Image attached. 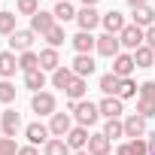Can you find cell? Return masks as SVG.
<instances>
[{"instance_id":"cell-1","label":"cell","mask_w":155,"mask_h":155,"mask_svg":"<svg viewBox=\"0 0 155 155\" xmlns=\"http://www.w3.org/2000/svg\"><path fill=\"white\" fill-rule=\"evenodd\" d=\"M70 110L76 113V122H79L82 128L94 125V122H97V116H101L97 104H91V101H79V104H70Z\"/></svg>"},{"instance_id":"cell-2","label":"cell","mask_w":155,"mask_h":155,"mask_svg":"<svg viewBox=\"0 0 155 155\" xmlns=\"http://www.w3.org/2000/svg\"><path fill=\"white\" fill-rule=\"evenodd\" d=\"M119 40H122V46H128V49H140L143 43H146V31L143 28H137V25H128L122 34H119Z\"/></svg>"},{"instance_id":"cell-3","label":"cell","mask_w":155,"mask_h":155,"mask_svg":"<svg viewBox=\"0 0 155 155\" xmlns=\"http://www.w3.org/2000/svg\"><path fill=\"white\" fill-rule=\"evenodd\" d=\"M31 110H34L37 116H55V97H52L49 91H37V94L31 97Z\"/></svg>"},{"instance_id":"cell-4","label":"cell","mask_w":155,"mask_h":155,"mask_svg":"<svg viewBox=\"0 0 155 155\" xmlns=\"http://www.w3.org/2000/svg\"><path fill=\"white\" fill-rule=\"evenodd\" d=\"M119 49H122V40H119L116 34H104V37H97V52H101L104 58H116Z\"/></svg>"},{"instance_id":"cell-5","label":"cell","mask_w":155,"mask_h":155,"mask_svg":"<svg viewBox=\"0 0 155 155\" xmlns=\"http://www.w3.org/2000/svg\"><path fill=\"white\" fill-rule=\"evenodd\" d=\"M137 64H134V55H116L113 58V73L119 76V79H128V76H131V70H134Z\"/></svg>"},{"instance_id":"cell-6","label":"cell","mask_w":155,"mask_h":155,"mask_svg":"<svg viewBox=\"0 0 155 155\" xmlns=\"http://www.w3.org/2000/svg\"><path fill=\"white\" fill-rule=\"evenodd\" d=\"M52 28H55V12H37V15L31 18V31H34V34H43V37H46Z\"/></svg>"},{"instance_id":"cell-7","label":"cell","mask_w":155,"mask_h":155,"mask_svg":"<svg viewBox=\"0 0 155 155\" xmlns=\"http://www.w3.org/2000/svg\"><path fill=\"white\" fill-rule=\"evenodd\" d=\"M125 137H131V140H137V137H146V119L143 116H128L125 119Z\"/></svg>"},{"instance_id":"cell-8","label":"cell","mask_w":155,"mask_h":155,"mask_svg":"<svg viewBox=\"0 0 155 155\" xmlns=\"http://www.w3.org/2000/svg\"><path fill=\"white\" fill-rule=\"evenodd\" d=\"M76 21H79V28H82V31H88V34H91V28H97V25H101V15H97V9H94V6H82V12H76Z\"/></svg>"},{"instance_id":"cell-9","label":"cell","mask_w":155,"mask_h":155,"mask_svg":"<svg viewBox=\"0 0 155 155\" xmlns=\"http://www.w3.org/2000/svg\"><path fill=\"white\" fill-rule=\"evenodd\" d=\"M101 21H104L107 34H116V37L128 28V25H125V15H122V12H116V9H113V12H107V15H101Z\"/></svg>"},{"instance_id":"cell-10","label":"cell","mask_w":155,"mask_h":155,"mask_svg":"<svg viewBox=\"0 0 155 155\" xmlns=\"http://www.w3.org/2000/svg\"><path fill=\"white\" fill-rule=\"evenodd\" d=\"M49 131H52L55 137H61V140H64V137L73 131V125H70V116H67V113H55V116H52V125H49Z\"/></svg>"},{"instance_id":"cell-11","label":"cell","mask_w":155,"mask_h":155,"mask_svg":"<svg viewBox=\"0 0 155 155\" xmlns=\"http://www.w3.org/2000/svg\"><path fill=\"white\" fill-rule=\"evenodd\" d=\"M70 43H73V49L79 52V55H88L91 49H97V40H94L88 31H79V34H76V37L70 40Z\"/></svg>"},{"instance_id":"cell-12","label":"cell","mask_w":155,"mask_h":155,"mask_svg":"<svg viewBox=\"0 0 155 155\" xmlns=\"http://www.w3.org/2000/svg\"><path fill=\"white\" fill-rule=\"evenodd\" d=\"M21 128V119L15 110H6L3 119H0V131H3V137H15V131Z\"/></svg>"},{"instance_id":"cell-13","label":"cell","mask_w":155,"mask_h":155,"mask_svg":"<svg viewBox=\"0 0 155 155\" xmlns=\"http://www.w3.org/2000/svg\"><path fill=\"white\" fill-rule=\"evenodd\" d=\"M25 134H28V140H31V146H37V143H49V128L46 125H40V122H34V125H28L25 128Z\"/></svg>"},{"instance_id":"cell-14","label":"cell","mask_w":155,"mask_h":155,"mask_svg":"<svg viewBox=\"0 0 155 155\" xmlns=\"http://www.w3.org/2000/svg\"><path fill=\"white\" fill-rule=\"evenodd\" d=\"M88 155H110V137L107 134H91L88 137Z\"/></svg>"},{"instance_id":"cell-15","label":"cell","mask_w":155,"mask_h":155,"mask_svg":"<svg viewBox=\"0 0 155 155\" xmlns=\"http://www.w3.org/2000/svg\"><path fill=\"white\" fill-rule=\"evenodd\" d=\"M70 70H73L76 76H82V79H85V76L94 73V58H91V55H76V61H73Z\"/></svg>"},{"instance_id":"cell-16","label":"cell","mask_w":155,"mask_h":155,"mask_svg":"<svg viewBox=\"0 0 155 155\" xmlns=\"http://www.w3.org/2000/svg\"><path fill=\"white\" fill-rule=\"evenodd\" d=\"M134 25L149 31V28L155 25V9H152V6H137V9H134Z\"/></svg>"},{"instance_id":"cell-17","label":"cell","mask_w":155,"mask_h":155,"mask_svg":"<svg viewBox=\"0 0 155 155\" xmlns=\"http://www.w3.org/2000/svg\"><path fill=\"white\" fill-rule=\"evenodd\" d=\"M31 43H34V31H15L9 37V46L18 52H31Z\"/></svg>"},{"instance_id":"cell-18","label":"cell","mask_w":155,"mask_h":155,"mask_svg":"<svg viewBox=\"0 0 155 155\" xmlns=\"http://www.w3.org/2000/svg\"><path fill=\"white\" fill-rule=\"evenodd\" d=\"M85 91H88V85H85V79H82V76H73V82L67 85V97H70V104H79Z\"/></svg>"},{"instance_id":"cell-19","label":"cell","mask_w":155,"mask_h":155,"mask_svg":"<svg viewBox=\"0 0 155 155\" xmlns=\"http://www.w3.org/2000/svg\"><path fill=\"white\" fill-rule=\"evenodd\" d=\"M97 110H101L107 119H119V116H122V101H119V97H104V101L97 104Z\"/></svg>"},{"instance_id":"cell-20","label":"cell","mask_w":155,"mask_h":155,"mask_svg":"<svg viewBox=\"0 0 155 155\" xmlns=\"http://www.w3.org/2000/svg\"><path fill=\"white\" fill-rule=\"evenodd\" d=\"M15 70H18L15 55H12V52H0V76H3V79H9Z\"/></svg>"},{"instance_id":"cell-21","label":"cell","mask_w":155,"mask_h":155,"mask_svg":"<svg viewBox=\"0 0 155 155\" xmlns=\"http://www.w3.org/2000/svg\"><path fill=\"white\" fill-rule=\"evenodd\" d=\"M67 146L70 149H82V146H88V131L79 125V128H73L70 134H67Z\"/></svg>"},{"instance_id":"cell-22","label":"cell","mask_w":155,"mask_h":155,"mask_svg":"<svg viewBox=\"0 0 155 155\" xmlns=\"http://www.w3.org/2000/svg\"><path fill=\"white\" fill-rule=\"evenodd\" d=\"M58 67H61L58 52H55V49H43V52H40V70H52V73H55Z\"/></svg>"},{"instance_id":"cell-23","label":"cell","mask_w":155,"mask_h":155,"mask_svg":"<svg viewBox=\"0 0 155 155\" xmlns=\"http://www.w3.org/2000/svg\"><path fill=\"white\" fill-rule=\"evenodd\" d=\"M73 76H76V73H73L70 67H58V70L52 73V82H55V88H64V91H67V85L73 82Z\"/></svg>"},{"instance_id":"cell-24","label":"cell","mask_w":155,"mask_h":155,"mask_svg":"<svg viewBox=\"0 0 155 155\" xmlns=\"http://www.w3.org/2000/svg\"><path fill=\"white\" fill-rule=\"evenodd\" d=\"M134 64H137V67H155V52H152L149 46H140V49L134 52Z\"/></svg>"},{"instance_id":"cell-25","label":"cell","mask_w":155,"mask_h":155,"mask_svg":"<svg viewBox=\"0 0 155 155\" xmlns=\"http://www.w3.org/2000/svg\"><path fill=\"white\" fill-rule=\"evenodd\" d=\"M25 85H28L31 91H40V88L46 85V73H43V70H31V73H25Z\"/></svg>"},{"instance_id":"cell-26","label":"cell","mask_w":155,"mask_h":155,"mask_svg":"<svg viewBox=\"0 0 155 155\" xmlns=\"http://www.w3.org/2000/svg\"><path fill=\"white\" fill-rule=\"evenodd\" d=\"M116 88H119V76L116 73H104L101 76V91L107 97H116Z\"/></svg>"},{"instance_id":"cell-27","label":"cell","mask_w":155,"mask_h":155,"mask_svg":"<svg viewBox=\"0 0 155 155\" xmlns=\"http://www.w3.org/2000/svg\"><path fill=\"white\" fill-rule=\"evenodd\" d=\"M18 70H25V73L40 70V55H34V52H21V58H18Z\"/></svg>"},{"instance_id":"cell-28","label":"cell","mask_w":155,"mask_h":155,"mask_svg":"<svg viewBox=\"0 0 155 155\" xmlns=\"http://www.w3.org/2000/svg\"><path fill=\"white\" fill-rule=\"evenodd\" d=\"M46 155H70V146H67V140H61V137L49 140V143H46Z\"/></svg>"},{"instance_id":"cell-29","label":"cell","mask_w":155,"mask_h":155,"mask_svg":"<svg viewBox=\"0 0 155 155\" xmlns=\"http://www.w3.org/2000/svg\"><path fill=\"white\" fill-rule=\"evenodd\" d=\"M52 12H55L58 21H70V18H76V9H73L70 3H64V0H58V6H55Z\"/></svg>"},{"instance_id":"cell-30","label":"cell","mask_w":155,"mask_h":155,"mask_svg":"<svg viewBox=\"0 0 155 155\" xmlns=\"http://www.w3.org/2000/svg\"><path fill=\"white\" fill-rule=\"evenodd\" d=\"M64 40H67V37H64V28H61V25H55V28L46 34V43H49V49H58V46H64Z\"/></svg>"},{"instance_id":"cell-31","label":"cell","mask_w":155,"mask_h":155,"mask_svg":"<svg viewBox=\"0 0 155 155\" xmlns=\"http://www.w3.org/2000/svg\"><path fill=\"white\" fill-rule=\"evenodd\" d=\"M137 94V85L131 82V79H119V88H116V97L119 101H128V97H134Z\"/></svg>"},{"instance_id":"cell-32","label":"cell","mask_w":155,"mask_h":155,"mask_svg":"<svg viewBox=\"0 0 155 155\" xmlns=\"http://www.w3.org/2000/svg\"><path fill=\"white\" fill-rule=\"evenodd\" d=\"M104 134H107L110 140H119V137H125V122H119V119H110V122H107V128H104Z\"/></svg>"},{"instance_id":"cell-33","label":"cell","mask_w":155,"mask_h":155,"mask_svg":"<svg viewBox=\"0 0 155 155\" xmlns=\"http://www.w3.org/2000/svg\"><path fill=\"white\" fill-rule=\"evenodd\" d=\"M0 34H15V12H0Z\"/></svg>"},{"instance_id":"cell-34","label":"cell","mask_w":155,"mask_h":155,"mask_svg":"<svg viewBox=\"0 0 155 155\" xmlns=\"http://www.w3.org/2000/svg\"><path fill=\"white\" fill-rule=\"evenodd\" d=\"M137 116H143V119H152V116H155V101H149V97H140V104H137Z\"/></svg>"},{"instance_id":"cell-35","label":"cell","mask_w":155,"mask_h":155,"mask_svg":"<svg viewBox=\"0 0 155 155\" xmlns=\"http://www.w3.org/2000/svg\"><path fill=\"white\" fill-rule=\"evenodd\" d=\"M12 101H15V85L3 79L0 82V104H12Z\"/></svg>"},{"instance_id":"cell-36","label":"cell","mask_w":155,"mask_h":155,"mask_svg":"<svg viewBox=\"0 0 155 155\" xmlns=\"http://www.w3.org/2000/svg\"><path fill=\"white\" fill-rule=\"evenodd\" d=\"M0 155H18V146L12 137H0Z\"/></svg>"},{"instance_id":"cell-37","label":"cell","mask_w":155,"mask_h":155,"mask_svg":"<svg viewBox=\"0 0 155 155\" xmlns=\"http://www.w3.org/2000/svg\"><path fill=\"white\" fill-rule=\"evenodd\" d=\"M18 12H21V15H31V18H34V15L40 12V9H37V0H18Z\"/></svg>"},{"instance_id":"cell-38","label":"cell","mask_w":155,"mask_h":155,"mask_svg":"<svg viewBox=\"0 0 155 155\" xmlns=\"http://www.w3.org/2000/svg\"><path fill=\"white\" fill-rule=\"evenodd\" d=\"M140 97L155 101V82H143V85H140Z\"/></svg>"},{"instance_id":"cell-39","label":"cell","mask_w":155,"mask_h":155,"mask_svg":"<svg viewBox=\"0 0 155 155\" xmlns=\"http://www.w3.org/2000/svg\"><path fill=\"white\" fill-rule=\"evenodd\" d=\"M116 155H137V149H134V143H122Z\"/></svg>"},{"instance_id":"cell-40","label":"cell","mask_w":155,"mask_h":155,"mask_svg":"<svg viewBox=\"0 0 155 155\" xmlns=\"http://www.w3.org/2000/svg\"><path fill=\"white\" fill-rule=\"evenodd\" d=\"M146 46H149V49L155 52V25H152V28L146 31Z\"/></svg>"},{"instance_id":"cell-41","label":"cell","mask_w":155,"mask_h":155,"mask_svg":"<svg viewBox=\"0 0 155 155\" xmlns=\"http://www.w3.org/2000/svg\"><path fill=\"white\" fill-rule=\"evenodd\" d=\"M18 155H40L34 146H25V149H18Z\"/></svg>"},{"instance_id":"cell-42","label":"cell","mask_w":155,"mask_h":155,"mask_svg":"<svg viewBox=\"0 0 155 155\" xmlns=\"http://www.w3.org/2000/svg\"><path fill=\"white\" fill-rule=\"evenodd\" d=\"M149 155H155V134H149Z\"/></svg>"},{"instance_id":"cell-43","label":"cell","mask_w":155,"mask_h":155,"mask_svg":"<svg viewBox=\"0 0 155 155\" xmlns=\"http://www.w3.org/2000/svg\"><path fill=\"white\" fill-rule=\"evenodd\" d=\"M128 3H131L134 9H137V6H149V3H146V0H128Z\"/></svg>"},{"instance_id":"cell-44","label":"cell","mask_w":155,"mask_h":155,"mask_svg":"<svg viewBox=\"0 0 155 155\" xmlns=\"http://www.w3.org/2000/svg\"><path fill=\"white\" fill-rule=\"evenodd\" d=\"M97 3V0H82V6H94Z\"/></svg>"},{"instance_id":"cell-45","label":"cell","mask_w":155,"mask_h":155,"mask_svg":"<svg viewBox=\"0 0 155 155\" xmlns=\"http://www.w3.org/2000/svg\"><path fill=\"white\" fill-rule=\"evenodd\" d=\"M76 155H88V152H76Z\"/></svg>"},{"instance_id":"cell-46","label":"cell","mask_w":155,"mask_h":155,"mask_svg":"<svg viewBox=\"0 0 155 155\" xmlns=\"http://www.w3.org/2000/svg\"><path fill=\"white\" fill-rule=\"evenodd\" d=\"M64 3H67V0H64Z\"/></svg>"}]
</instances>
